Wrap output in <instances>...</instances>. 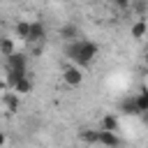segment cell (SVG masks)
I'll list each match as a JSON object with an SVG mask.
<instances>
[{"mask_svg": "<svg viewBox=\"0 0 148 148\" xmlns=\"http://www.w3.org/2000/svg\"><path fill=\"white\" fill-rule=\"evenodd\" d=\"M99 46L95 42H86V39H74L67 44V58L74 60L76 65H88L92 62V58L97 56Z\"/></svg>", "mask_w": 148, "mask_h": 148, "instance_id": "1", "label": "cell"}, {"mask_svg": "<svg viewBox=\"0 0 148 148\" xmlns=\"http://www.w3.org/2000/svg\"><path fill=\"white\" fill-rule=\"evenodd\" d=\"M62 79H65V83H67V86H81L83 74H81V69H79L76 65H69V67H65Z\"/></svg>", "mask_w": 148, "mask_h": 148, "instance_id": "2", "label": "cell"}, {"mask_svg": "<svg viewBox=\"0 0 148 148\" xmlns=\"http://www.w3.org/2000/svg\"><path fill=\"white\" fill-rule=\"evenodd\" d=\"M28 67V60H25V56L23 53H12V56H7V69H16V72H28L25 69Z\"/></svg>", "mask_w": 148, "mask_h": 148, "instance_id": "3", "label": "cell"}, {"mask_svg": "<svg viewBox=\"0 0 148 148\" xmlns=\"http://www.w3.org/2000/svg\"><path fill=\"white\" fill-rule=\"evenodd\" d=\"M130 35L134 37V39H143L146 35H148V21L141 16V18H136L134 23H132V28H130Z\"/></svg>", "mask_w": 148, "mask_h": 148, "instance_id": "4", "label": "cell"}, {"mask_svg": "<svg viewBox=\"0 0 148 148\" xmlns=\"http://www.w3.org/2000/svg\"><path fill=\"white\" fill-rule=\"evenodd\" d=\"M2 102H5V106H7L9 113H16V111H18V104H21V102H18V92H16V90L5 92V95H2Z\"/></svg>", "mask_w": 148, "mask_h": 148, "instance_id": "5", "label": "cell"}, {"mask_svg": "<svg viewBox=\"0 0 148 148\" xmlns=\"http://www.w3.org/2000/svg\"><path fill=\"white\" fill-rule=\"evenodd\" d=\"M44 37H46V28H44V23L32 21V23H30V42H42Z\"/></svg>", "mask_w": 148, "mask_h": 148, "instance_id": "6", "label": "cell"}, {"mask_svg": "<svg viewBox=\"0 0 148 148\" xmlns=\"http://www.w3.org/2000/svg\"><path fill=\"white\" fill-rule=\"evenodd\" d=\"M99 143H102V146H118L120 139L116 136L113 130H99Z\"/></svg>", "mask_w": 148, "mask_h": 148, "instance_id": "7", "label": "cell"}, {"mask_svg": "<svg viewBox=\"0 0 148 148\" xmlns=\"http://www.w3.org/2000/svg\"><path fill=\"white\" fill-rule=\"evenodd\" d=\"M12 90H16L18 95H25V92H30V90H32V81L28 79V74H23V76H21V79H18V81L12 86Z\"/></svg>", "mask_w": 148, "mask_h": 148, "instance_id": "8", "label": "cell"}, {"mask_svg": "<svg viewBox=\"0 0 148 148\" xmlns=\"http://www.w3.org/2000/svg\"><path fill=\"white\" fill-rule=\"evenodd\" d=\"M60 37H62L65 42H74V39L79 37V28H76L74 23H65L62 30H60Z\"/></svg>", "mask_w": 148, "mask_h": 148, "instance_id": "9", "label": "cell"}, {"mask_svg": "<svg viewBox=\"0 0 148 148\" xmlns=\"http://www.w3.org/2000/svg\"><path fill=\"white\" fill-rule=\"evenodd\" d=\"M134 102H136L139 113H148V90H141L139 95H134Z\"/></svg>", "mask_w": 148, "mask_h": 148, "instance_id": "10", "label": "cell"}, {"mask_svg": "<svg viewBox=\"0 0 148 148\" xmlns=\"http://www.w3.org/2000/svg\"><path fill=\"white\" fill-rule=\"evenodd\" d=\"M14 51H16L14 39H12V37H0V53H2V56H12Z\"/></svg>", "mask_w": 148, "mask_h": 148, "instance_id": "11", "label": "cell"}, {"mask_svg": "<svg viewBox=\"0 0 148 148\" xmlns=\"http://www.w3.org/2000/svg\"><path fill=\"white\" fill-rule=\"evenodd\" d=\"M14 30H16V35H18L21 39H25V42H30V23H28V21H18Z\"/></svg>", "mask_w": 148, "mask_h": 148, "instance_id": "12", "label": "cell"}, {"mask_svg": "<svg viewBox=\"0 0 148 148\" xmlns=\"http://www.w3.org/2000/svg\"><path fill=\"white\" fill-rule=\"evenodd\" d=\"M81 141H86V143H99V130H83L81 132Z\"/></svg>", "mask_w": 148, "mask_h": 148, "instance_id": "13", "label": "cell"}, {"mask_svg": "<svg viewBox=\"0 0 148 148\" xmlns=\"http://www.w3.org/2000/svg\"><path fill=\"white\" fill-rule=\"evenodd\" d=\"M102 130H113V132H116V130H118V118L111 116V113L104 116V118H102Z\"/></svg>", "mask_w": 148, "mask_h": 148, "instance_id": "14", "label": "cell"}, {"mask_svg": "<svg viewBox=\"0 0 148 148\" xmlns=\"http://www.w3.org/2000/svg\"><path fill=\"white\" fill-rule=\"evenodd\" d=\"M123 111H125V113H130V116H139V109H136L134 97H130V99H125V102H123Z\"/></svg>", "mask_w": 148, "mask_h": 148, "instance_id": "15", "label": "cell"}, {"mask_svg": "<svg viewBox=\"0 0 148 148\" xmlns=\"http://www.w3.org/2000/svg\"><path fill=\"white\" fill-rule=\"evenodd\" d=\"M113 5H116L118 9H127V7H130V0H113Z\"/></svg>", "mask_w": 148, "mask_h": 148, "instance_id": "16", "label": "cell"}, {"mask_svg": "<svg viewBox=\"0 0 148 148\" xmlns=\"http://www.w3.org/2000/svg\"><path fill=\"white\" fill-rule=\"evenodd\" d=\"M7 88H9V83H7V79H5V81H0V92H5Z\"/></svg>", "mask_w": 148, "mask_h": 148, "instance_id": "17", "label": "cell"}, {"mask_svg": "<svg viewBox=\"0 0 148 148\" xmlns=\"http://www.w3.org/2000/svg\"><path fill=\"white\" fill-rule=\"evenodd\" d=\"M5 141H7V139H5V134L0 132V146H5Z\"/></svg>", "mask_w": 148, "mask_h": 148, "instance_id": "18", "label": "cell"}, {"mask_svg": "<svg viewBox=\"0 0 148 148\" xmlns=\"http://www.w3.org/2000/svg\"><path fill=\"white\" fill-rule=\"evenodd\" d=\"M143 60H146V65H148V51H146V56H143Z\"/></svg>", "mask_w": 148, "mask_h": 148, "instance_id": "19", "label": "cell"}, {"mask_svg": "<svg viewBox=\"0 0 148 148\" xmlns=\"http://www.w3.org/2000/svg\"><path fill=\"white\" fill-rule=\"evenodd\" d=\"M146 37H148V35H146Z\"/></svg>", "mask_w": 148, "mask_h": 148, "instance_id": "20", "label": "cell"}]
</instances>
